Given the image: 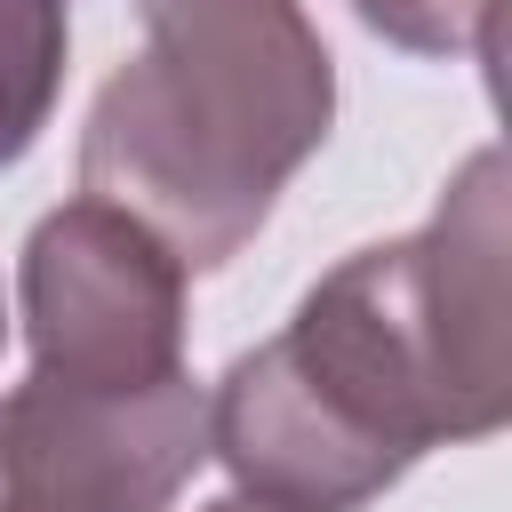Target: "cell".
Here are the masks:
<instances>
[{"label": "cell", "mask_w": 512, "mask_h": 512, "mask_svg": "<svg viewBox=\"0 0 512 512\" xmlns=\"http://www.w3.org/2000/svg\"><path fill=\"white\" fill-rule=\"evenodd\" d=\"M144 48L96 88L80 192L184 272L232 264L336 128V56L304 0H136Z\"/></svg>", "instance_id": "obj_2"}, {"label": "cell", "mask_w": 512, "mask_h": 512, "mask_svg": "<svg viewBox=\"0 0 512 512\" xmlns=\"http://www.w3.org/2000/svg\"><path fill=\"white\" fill-rule=\"evenodd\" d=\"M200 512H272V504H256V496H216V504H200Z\"/></svg>", "instance_id": "obj_7"}, {"label": "cell", "mask_w": 512, "mask_h": 512, "mask_svg": "<svg viewBox=\"0 0 512 512\" xmlns=\"http://www.w3.org/2000/svg\"><path fill=\"white\" fill-rule=\"evenodd\" d=\"M504 152L480 144L440 208L352 248L304 288L280 336L208 392V456L272 512H360L424 448L488 440L512 416Z\"/></svg>", "instance_id": "obj_1"}, {"label": "cell", "mask_w": 512, "mask_h": 512, "mask_svg": "<svg viewBox=\"0 0 512 512\" xmlns=\"http://www.w3.org/2000/svg\"><path fill=\"white\" fill-rule=\"evenodd\" d=\"M352 16L408 48V56H480L496 64V16L504 0H352Z\"/></svg>", "instance_id": "obj_6"}, {"label": "cell", "mask_w": 512, "mask_h": 512, "mask_svg": "<svg viewBox=\"0 0 512 512\" xmlns=\"http://www.w3.org/2000/svg\"><path fill=\"white\" fill-rule=\"evenodd\" d=\"M64 0H0V168H16L64 96Z\"/></svg>", "instance_id": "obj_5"}, {"label": "cell", "mask_w": 512, "mask_h": 512, "mask_svg": "<svg viewBox=\"0 0 512 512\" xmlns=\"http://www.w3.org/2000/svg\"><path fill=\"white\" fill-rule=\"evenodd\" d=\"M208 464V392L168 376L152 392H0V512H168Z\"/></svg>", "instance_id": "obj_4"}, {"label": "cell", "mask_w": 512, "mask_h": 512, "mask_svg": "<svg viewBox=\"0 0 512 512\" xmlns=\"http://www.w3.org/2000/svg\"><path fill=\"white\" fill-rule=\"evenodd\" d=\"M184 280L136 216L88 192L48 208L16 264L32 376L72 392H152L184 376Z\"/></svg>", "instance_id": "obj_3"}, {"label": "cell", "mask_w": 512, "mask_h": 512, "mask_svg": "<svg viewBox=\"0 0 512 512\" xmlns=\"http://www.w3.org/2000/svg\"><path fill=\"white\" fill-rule=\"evenodd\" d=\"M0 344H8V312H0Z\"/></svg>", "instance_id": "obj_8"}]
</instances>
